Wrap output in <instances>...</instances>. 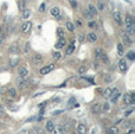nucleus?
Segmentation results:
<instances>
[{
    "instance_id": "nucleus-1",
    "label": "nucleus",
    "mask_w": 135,
    "mask_h": 134,
    "mask_svg": "<svg viewBox=\"0 0 135 134\" xmlns=\"http://www.w3.org/2000/svg\"><path fill=\"white\" fill-rule=\"evenodd\" d=\"M123 100H124V103L126 104H133L135 102V94L134 93H130V94H126L124 95V97H123Z\"/></svg>"
},
{
    "instance_id": "nucleus-2",
    "label": "nucleus",
    "mask_w": 135,
    "mask_h": 134,
    "mask_svg": "<svg viewBox=\"0 0 135 134\" xmlns=\"http://www.w3.org/2000/svg\"><path fill=\"white\" fill-rule=\"evenodd\" d=\"M120 90L117 89V88H115V89H111V94L109 96V99L111 100V102H116V101L119 100V97H120Z\"/></svg>"
},
{
    "instance_id": "nucleus-3",
    "label": "nucleus",
    "mask_w": 135,
    "mask_h": 134,
    "mask_svg": "<svg viewBox=\"0 0 135 134\" xmlns=\"http://www.w3.org/2000/svg\"><path fill=\"white\" fill-rule=\"evenodd\" d=\"M28 84H30V81L24 80V77H20V78H18V81H17V86H18V88H19L20 90L24 89V88H26Z\"/></svg>"
},
{
    "instance_id": "nucleus-4",
    "label": "nucleus",
    "mask_w": 135,
    "mask_h": 134,
    "mask_svg": "<svg viewBox=\"0 0 135 134\" xmlns=\"http://www.w3.org/2000/svg\"><path fill=\"white\" fill-rule=\"evenodd\" d=\"M117 67H119V70L121 73H124L127 70V62H126V60L121 58V60H119V63H117Z\"/></svg>"
},
{
    "instance_id": "nucleus-5",
    "label": "nucleus",
    "mask_w": 135,
    "mask_h": 134,
    "mask_svg": "<svg viewBox=\"0 0 135 134\" xmlns=\"http://www.w3.org/2000/svg\"><path fill=\"white\" fill-rule=\"evenodd\" d=\"M54 69V64H49V65H45L40 69V75H46L49 74L50 71H52Z\"/></svg>"
},
{
    "instance_id": "nucleus-6",
    "label": "nucleus",
    "mask_w": 135,
    "mask_h": 134,
    "mask_svg": "<svg viewBox=\"0 0 135 134\" xmlns=\"http://www.w3.org/2000/svg\"><path fill=\"white\" fill-rule=\"evenodd\" d=\"M31 27H32L31 21H25V23L21 25V32H23V33H28L30 30H31Z\"/></svg>"
},
{
    "instance_id": "nucleus-7",
    "label": "nucleus",
    "mask_w": 135,
    "mask_h": 134,
    "mask_svg": "<svg viewBox=\"0 0 135 134\" xmlns=\"http://www.w3.org/2000/svg\"><path fill=\"white\" fill-rule=\"evenodd\" d=\"M7 97H8V100H14V99L17 97V90H15L14 88L8 89V90H7Z\"/></svg>"
},
{
    "instance_id": "nucleus-8",
    "label": "nucleus",
    "mask_w": 135,
    "mask_h": 134,
    "mask_svg": "<svg viewBox=\"0 0 135 134\" xmlns=\"http://www.w3.org/2000/svg\"><path fill=\"white\" fill-rule=\"evenodd\" d=\"M113 18H114V20H115V23H116V24H119V25H122L121 13H120L119 11H115L114 13H113Z\"/></svg>"
},
{
    "instance_id": "nucleus-9",
    "label": "nucleus",
    "mask_w": 135,
    "mask_h": 134,
    "mask_svg": "<svg viewBox=\"0 0 135 134\" xmlns=\"http://www.w3.org/2000/svg\"><path fill=\"white\" fill-rule=\"evenodd\" d=\"M75 51V39L71 40V43L69 44V46L67 47V51H65V55L69 56V55H71L72 52Z\"/></svg>"
},
{
    "instance_id": "nucleus-10",
    "label": "nucleus",
    "mask_w": 135,
    "mask_h": 134,
    "mask_svg": "<svg viewBox=\"0 0 135 134\" xmlns=\"http://www.w3.org/2000/svg\"><path fill=\"white\" fill-rule=\"evenodd\" d=\"M122 40H123V43L126 44V45H130L132 44V39H130V36H129L127 32L124 33H122Z\"/></svg>"
},
{
    "instance_id": "nucleus-11",
    "label": "nucleus",
    "mask_w": 135,
    "mask_h": 134,
    "mask_svg": "<svg viewBox=\"0 0 135 134\" xmlns=\"http://www.w3.org/2000/svg\"><path fill=\"white\" fill-rule=\"evenodd\" d=\"M87 126L83 125V123H80L77 126V134H87Z\"/></svg>"
},
{
    "instance_id": "nucleus-12",
    "label": "nucleus",
    "mask_w": 135,
    "mask_h": 134,
    "mask_svg": "<svg viewBox=\"0 0 135 134\" xmlns=\"http://www.w3.org/2000/svg\"><path fill=\"white\" fill-rule=\"evenodd\" d=\"M32 62H33V64H36V65H40L41 62H43V58H41L40 55H34L33 58H32Z\"/></svg>"
},
{
    "instance_id": "nucleus-13",
    "label": "nucleus",
    "mask_w": 135,
    "mask_h": 134,
    "mask_svg": "<svg viewBox=\"0 0 135 134\" xmlns=\"http://www.w3.org/2000/svg\"><path fill=\"white\" fill-rule=\"evenodd\" d=\"M65 44H67V42H65V39H64V38H59V40H58V42L56 43V45H54V47L59 50V49H62V47H64V46H65Z\"/></svg>"
},
{
    "instance_id": "nucleus-14",
    "label": "nucleus",
    "mask_w": 135,
    "mask_h": 134,
    "mask_svg": "<svg viewBox=\"0 0 135 134\" xmlns=\"http://www.w3.org/2000/svg\"><path fill=\"white\" fill-rule=\"evenodd\" d=\"M21 15H23V19H28L31 17V10L28 8H24L21 11Z\"/></svg>"
},
{
    "instance_id": "nucleus-15",
    "label": "nucleus",
    "mask_w": 135,
    "mask_h": 134,
    "mask_svg": "<svg viewBox=\"0 0 135 134\" xmlns=\"http://www.w3.org/2000/svg\"><path fill=\"white\" fill-rule=\"evenodd\" d=\"M130 25H135L134 24V19L130 14H127L126 15V26H130Z\"/></svg>"
},
{
    "instance_id": "nucleus-16",
    "label": "nucleus",
    "mask_w": 135,
    "mask_h": 134,
    "mask_svg": "<svg viewBox=\"0 0 135 134\" xmlns=\"http://www.w3.org/2000/svg\"><path fill=\"white\" fill-rule=\"evenodd\" d=\"M87 38H88V40L90 43H95V42L97 40V34L94 33V32H90V33H88Z\"/></svg>"
},
{
    "instance_id": "nucleus-17",
    "label": "nucleus",
    "mask_w": 135,
    "mask_h": 134,
    "mask_svg": "<svg viewBox=\"0 0 135 134\" xmlns=\"http://www.w3.org/2000/svg\"><path fill=\"white\" fill-rule=\"evenodd\" d=\"M18 73H19V75H20V77H26L27 74H28V70H27L26 68H24V67H20L19 68V70H18Z\"/></svg>"
},
{
    "instance_id": "nucleus-18",
    "label": "nucleus",
    "mask_w": 135,
    "mask_h": 134,
    "mask_svg": "<svg viewBox=\"0 0 135 134\" xmlns=\"http://www.w3.org/2000/svg\"><path fill=\"white\" fill-rule=\"evenodd\" d=\"M106 134H119V128L116 126H113V127H109L107 131H106Z\"/></svg>"
},
{
    "instance_id": "nucleus-19",
    "label": "nucleus",
    "mask_w": 135,
    "mask_h": 134,
    "mask_svg": "<svg viewBox=\"0 0 135 134\" xmlns=\"http://www.w3.org/2000/svg\"><path fill=\"white\" fill-rule=\"evenodd\" d=\"M88 12L91 14V15H96V14H97V10H96V7H95L94 5L89 4L88 5Z\"/></svg>"
},
{
    "instance_id": "nucleus-20",
    "label": "nucleus",
    "mask_w": 135,
    "mask_h": 134,
    "mask_svg": "<svg viewBox=\"0 0 135 134\" xmlns=\"http://www.w3.org/2000/svg\"><path fill=\"white\" fill-rule=\"evenodd\" d=\"M52 132H54V134H63L64 133V129H63V127L62 126H54V129H52Z\"/></svg>"
},
{
    "instance_id": "nucleus-21",
    "label": "nucleus",
    "mask_w": 135,
    "mask_h": 134,
    "mask_svg": "<svg viewBox=\"0 0 135 134\" xmlns=\"http://www.w3.org/2000/svg\"><path fill=\"white\" fill-rule=\"evenodd\" d=\"M54 127V123L52 121H47L46 125H45V129H46L47 132H52V129Z\"/></svg>"
},
{
    "instance_id": "nucleus-22",
    "label": "nucleus",
    "mask_w": 135,
    "mask_h": 134,
    "mask_svg": "<svg viewBox=\"0 0 135 134\" xmlns=\"http://www.w3.org/2000/svg\"><path fill=\"white\" fill-rule=\"evenodd\" d=\"M104 2H103V1H102V0H97V7H96V10H97V11H104Z\"/></svg>"
},
{
    "instance_id": "nucleus-23",
    "label": "nucleus",
    "mask_w": 135,
    "mask_h": 134,
    "mask_svg": "<svg viewBox=\"0 0 135 134\" xmlns=\"http://www.w3.org/2000/svg\"><path fill=\"white\" fill-rule=\"evenodd\" d=\"M93 112H94L95 114H97V113H101V104L100 103H95L94 106H93Z\"/></svg>"
},
{
    "instance_id": "nucleus-24",
    "label": "nucleus",
    "mask_w": 135,
    "mask_h": 134,
    "mask_svg": "<svg viewBox=\"0 0 135 134\" xmlns=\"http://www.w3.org/2000/svg\"><path fill=\"white\" fill-rule=\"evenodd\" d=\"M51 14L54 15V17H58L59 15V7L54 6L51 8Z\"/></svg>"
},
{
    "instance_id": "nucleus-25",
    "label": "nucleus",
    "mask_w": 135,
    "mask_h": 134,
    "mask_svg": "<svg viewBox=\"0 0 135 134\" xmlns=\"http://www.w3.org/2000/svg\"><path fill=\"white\" fill-rule=\"evenodd\" d=\"M19 51H20V49L17 45H12L10 47V54H19Z\"/></svg>"
},
{
    "instance_id": "nucleus-26",
    "label": "nucleus",
    "mask_w": 135,
    "mask_h": 134,
    "mask_svg": "<svg viewBox=\"0 0 135 134\" xmlns=\"http://www.w3.org/2000/svg\"><path fill=\"white\" fill-rule=\"evenodd\" d=\"M65 27H67L68 30L70 31V32H74L75 31V26H74V24L71 23V21H67V24H65Z\"/></svg>"
},
{
    "instance_id": "nucleus-27",
    "label": "nucleus",
    "mask_w": 135,
    "mask_h": 134,
    "mask_svg": "<svg viewBox=\"0 0 135 134\" xmlns=\"http://www.w3.org/2000/svg\"><path fill=\"white\" fill-rule=\"evenodd\" d=\"M109 109H110V104H109L108 102H106V103L101 104V110L102 112H108Z\"/></svg>"
},
{
    "instance_id": "nucleus-28",
    "label": "nucleus",
    "mask_w": 135,
    "mask_h": 134,
    "mask_svg": "<svg viewBox=\"0 0 135 134\" xmlns=\"http://www.w3.org/2000/svg\"><path fill=\"white\" fill-rule=\"evenodd\" d=\"M123 51H124V45L122 43H119L117 44V52H119V55H123Z\"/></svg>"
},
{
    "instance_id": "nucleus-29",
    "label": "nucleus",
    "mask_w": 135,
    "mask_h": 134,
    "mask_svg": "<svg viewBox=\"0 0 135 134\" xmlns=\"http://www.w3.org/2000/svg\"><path fill=\"white\" fill-rule=\"evenodd\" d=\"M19 64V58H12L11 62H10V67H17Z\"/></svg>"
},
{
    "instance_id": "nucleus-30",
    "label": "nucleus",
    "mask_w": 135,
    "mask_h": 134,
    "mask_svg": "<svg viewBox=\"0 0 135 134\" xmlns=\"http://www.w3.org/2000/svg\"><path fill=\"white\" fill-rule=\"evenodd\" d=\"M100 60H102V62H103L104 64H108V63H109L108 56H107V55H104V54H102V56H101V58H100Z\"/></svg>"
},
{
    "instance_id": "nucleus-31",
    "label": "nucleus",
    "mask_w": 135,
    "mask_h": 134,
    "mask_svg": "<svg viewBox=\"0 0 135 134\" xmlns=\"http://www.w3.org/2000/svg\"><path fill=\"white\" fill-rule=\"evenodd\" d=\"M102 54H103V52H102L101 49H96V50H95V56H96V58H97V60H100V58H101Z\"/></svg>"
},
{
    "instance_id": "nucleus-32",
    "label": "nucleus",
    "mask_w": 135,
    "mask_h": 134,
    "mask_svg": "<svg viewBox=\"0 0 135 134\" xmlns=\"http://www.w3.org/2000/svg\"><path fill=\"white\" fill-rule=\"evenodd\" d=\"M110 94H111V88H107V89L103 91V96H104V97H109Z\"/></svg>"
},
{
    "instance_id": "nucleus-33",
    "label": "nucleus",
    "mask_w": 135,
    "mask_h": 134,
    "mask_svg": "<svg viewBox=\"0 0 135 134\" xmlns=\"http://www.w3.org/2000/svg\"><path fill=\"white\" fill-rule=\"evenodd\" d=\"M52 57H54V60H61L62 55H61V52H58V51H54V52H52Z\"/></svg>"
},
{
    "instance_id": "nucleus-34",
    "label": "nucleus",
    "mask_w": 135,
    "mask_h": 134,
    "mask_svg": "<svg viewBox=\"0 0 135 134\" xmlns=\"http://www.w3.org/2000/svg\"><path fill=\"white\" fill-rule=\"evenodd\" d=\"M127 57H128L130 60H134V58H135V52H134V51H129L128 54H127Z\"/></svg>"
},
{
    "instance_id": "nucleus-35",
    "label": "nucleus",
    "mask_w": 135,
    "mask_h": 134,
    "mask_svg": "<svg viewBox=\"0 0 135 134\" xmlns=\"http://www.w3.org/2000/svg\"><path fill=\"white\" fill-rule=\"evenodd\" d=\"M57 34H58V37H59V38H64V37H65L64 31H63L62 29H58V30H57Z\"/></svg>"
},
{
    "instance_id": "nucleus-36",
    "label": "nucleus",
    "mask_w": 135,
    "mask_h": 134,
    "mask_svg": "<svg viewBox=\"0 0 135 134\" xmlns=\"http://www.w3.org/2000/svg\"><path fill=\"white\" fill-rule=\"evenodd\" d=\"M18 5H19V10H20V11H23V10L25 8V1H24V0H19Z\"/></svg>"
},
{
    "instance_id": "nucleus-37",
    "label": "nucleus",
    "mask_w": 135,
    "mask_h": 134,
    "mask_svg": "<svg viewBox=\"0 0 135 134\" xmlns=\"http://www.w3.org/2000/svg\"><path fill=\"white\" fill-rule=\"evenodd\" d=\"M87 71V67L85 65H82V67L78 68V74H84Z\"/></svg>"
},
{
    "instance_id": "nucleus-38",
    "label": "nucleus",
    "mask_w": 135,
    "mask_h": 134,
    "mask_svg": "<svg viewBox=\"0 0 135 134\" xmlns=\"http://www.w3.org/2000/svg\"><path fill=\"white\" fill-rule=\"evenodd\" d=\"M7 93V88L6 87H2V88H0V95L2 96V95H5Z\"/></svg>"
},
{
    "instance_id": "nucleus-39",
    "label": "nucleus",
    "mask_w": 135,
    "mask_h": 134,
    "mask_svg": "<svg viewBox=\"0 0 135 134\" xmlns=\"http://www.w3.org/2000/svg\"><path fill=\"white\" fill-rule=\"evenodd\" d=\"M124 128H133V122H130V121H127V122L124 123Z\"/></svg>"
},
{
    "instance_id": "nucleus-40",
    "label": "nucleus",
    "mask_w": 135,
    "mask_h": 134,
    "mask_svg": "<svg viewBox=\"0 0 135 134\" xmlns=\"http://www.w3.org/2000/svg\"><path fill=\"white\" fill-rule=\"evenodd\" d=\"M69 1H70L71 6L74 7V8H77V6H78V5H77V1H76V0H69Z\"/></svg>"
},
{
    "instance_id": "nucleus-41",
    "label": "nucleus",
    "mask_w": 135,
    "mask_h": 134,
    "mask_svg": "<svg viewBox=\"0 0 135 134\" xmlns=\"http://www.w3.org/2000/svg\"><path fill=\"white\" fill-rule=\"evenodd\" d=\"M2 39H4V29L0 26V43L2 42Z\"/></svg>"
},
{
    "instance_id": "nucleus-42",
    "label": "nucleus",
    "mask_w": 135,
    "mask_h": 134,
    "mask_svg": "<svg viewBox=\"0 0 135 134\" xmlns=\"http://www.w3.org/2000/svg\"><path fill=\"white\" fill-rule=\"evenodd\" d=\"M24 51H25V52H28V51H30V43H26V44H25V49H24Z\"/></svg>"
},
{
    "instance_id": "nucleus-43",
    "label": "nucleus",
    "mask_w": 135,
    "mask_h": 134,
    "mask_svg": "<svg viewBox=\"0 0 135 134\" xmlns=\"http://www.w3.org/2000/svg\"><path fill=\"white\" fill-rule=\"evenodd\" d=\"M39 11H40V12H44V11H45V4H44V2L40 5V7H39Z\"/></svg>"
},
{
    "instance_id": "nucleus-44",
    "label": "nucleus",
    "mask_w": 135,
    "mask_h": 134,
    "mask_svg": "<svg viewBox=\"0 0 135 134\" xmlns=\"http://www.w3.org/2000/svg\"><path fill=\"white\" fill-rule=\"evenodd\" d=\"M88 25H89L90 27H91V29H94V27L97 26V25H96V23H94V21H90V23H89Z\"/></svg>"
},
{
    "instance_id": "nucleus-45",
    "label": "nucleus",
    "mask_w": 135,
    "mask_h": 134,
    "mask_svg": "<svg viewBox=\"0 0 135 134\" xmlns=\"http://www.w3.org/2000/svg\"><path fill=\"white\" fill-rule=\"evenodd\" d=\"M84 15H85V18H88V19H91V17H93V15L89 13L88 11H87V12H84Z\"/></svg>"
},
{
    "instance_id": "nucleus-46",
    "label": "nucleus",
    "mask_w": 135,
    "mask_h": 134,
    "mask_svg": "<svg viewBox=\"0 0 135 134\" xmlns=\"http://www.w3.org/2000/svg\"><path fill=\"white\" fill-rule=\"evenodd\" d=\"M4 112H5V110H4V107H2V106L0 104V115L4 114Z\"/></svg>"
},
{
    "instance_id": "nucleus-47",
    "label": "nucleus",
    "mask_w": 135,
    "mask_h": 134,
    "mask_svg": "<svg viewBox=\"0 0 135 134\" xmlns=\"http://www.w3.org/2000/svg\"><path fill=\"white\" fill-rule=\"evenodd\" d=\"M93 65H94V68H98V63H96V62H95Z\"/></svg>"
},
{
    "instance_id": "nucleus-48",
    "label": "nucleus",
    "mask_w": 135,
    "mask_h": 134,
    "mask_svg": "<svg viewBox=\"0 0 135 134\" xmlns=\"http://www.w3.org/2000/svg\"><path fill=\"white\" fill-rule=\"evenodd\" d=\"M130 113H132V110H128V112H126V116H128V115H130Z\"/></svg>"
},
{
    "instance_id": "nucleus-49",
    "label": "nucleus",
    "mask_w": 135,
    "mask_h": 134,
    "mask_svg": "<svg viewBox=\"0 0 135 134\" xmlns=\"http://www.w3.org/2000/svg\"><path fill=\"white\" fill-rule=\"evenodd\" d=\"M76 23H77V25H80V26H81V25H82V23H81V21H80V20H77Z\"/></svg>"
},
{
    "instance_id": "nucleus-50",
    "label": "nucleus",
    "mask_w": 135,
    "mask_h": 134,
    "mask_svg": "<svg viewBox=\"0 0 135 134\" xmlns=\"http://www.w3.org/2000/svg\"><path fill=\"white\" fill-rule=\"evenodd\" d=\"M72 134H77V133H72Z\"/></svg>"
}]
</instances>
